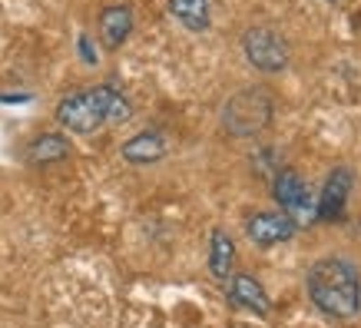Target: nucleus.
<instances>
[{
    "mask_svg": "<svg viewBox=\"0 0 361 328\" xmlns=\"http://www.w3.org/2000/svg\"><path fill=\"white\" fill-rule=\"evenodd\" d=\"M130 33H133V11L126 4L106 7V11L99 13V40H103L106 50H120Z\"/></svg>",
    "mask_w": 361,
    "mask_h": 328,
    "instance_id": "10",
    "label": "nucleus"
},
{
    "mask_svg": "<svg viewBox=\"0 0 361 328\" xmlns=\"http://www.w3.org/2000/svg\"><path fill=\"white\" fill-rule=\"evenodd\" d=\"M348 196H351V169L338 166V169H331L329 179H325V189H322L318 206H315V219H322V222H329V219H341Z\"/></svg>",
    "mask_w": 361,
    "mask_h": 328,
    "instance_id": "7",
    "label": "nucleus"
},
{
    "mask_svg": "<svg viewBox=\"0 0 361 328\" xmlns=\"http://www.w3.org/2000/svg\"><path fill=\"white\" fill-rule=\"evenodd\" d=\"M329 4H338V0H329Z\"/></svg>",
    "mask_w": 361,
    "mask_h": 328,
    "instance_id": "15",
    "label": "nucleus"
},
{
    "mask_svg": "<svg viewBox=\"0 0 361 328\" xmlns=\"http://www.w3.org/2000/svg\"><path fill=\"white\" fill-rule=\"evenodd\" d=\"M275 99L265 87H245L239 93H232L222 107V130L235 136V140H249L272 123Z\"/></svg>",
    "mask_w": 361,
    "mask_h": 328,
    "instance_id": "3",
    "label": "nucleus"
},
{
    "mask_svg": "<svg viewBox=\"0 0 361 328\" xmlns=\"http://www.w3.org/2000/svg\"><path fill=\"white\" fill-rule=\"evenodd\" d=\"M272 199L295 219V222L298 219H302V222H312V219H315L312 193H308L305 179H302L292 166H285V169H279V173L272 176Z\"/></svg>",
    "mask_w": 361,
    "mask_h": 328,
    "instance_id": "5",
    "label": "nucleus"
},
{
    "mask_svg": "<svg viewBox=\"0 0 361 328\" xmlns=\"http://www.w3.org/2000/svg\"><path fill=\"white\" fill-rule=\"evenodd\" d=\"M80 56H83V60H87V63H97V54H93V50H90V37H87V33H83V37H80Z\"/></svg>",
    "mask_w": 361,
    "mask_h": 328,
    "instance_id": "14",
    "label": "nucleus"
},
{
    "mask_svg": "<svg viewBox=\"0 0 361 328\" xmlns=\"http://www.w3.org/2000/svg\"><path fill=\"white\" fill-rule=\"evenodd\" d=\"M232 262H235V242L229 239V232L216 229L209 239V272L216 279H229Z\"/></svg>",
    "mask_w": 361,
    "mask_h": 328,
    "instance_id": "13",
    "label": "nucleus"
},
{
    "mask_svg": "<svg viewBox=\"0 0 361 328\" xmlns=\"http://www.w3.org/2000/svg\"><path fill=\"white\" fill-rule=\"evenodd\" d=\"M169 13L192 33L209 30V20H212L209 0H169Z\"/></svg>",
    "mask_w": 361,
    "mask_h": 328,
    "instance_id": "12",
    "label": "nucleus"
},
{
    "mask_svg": "<svg viewBox=\"0 0 361 328\" xmlns=\"http://www.w3.org/2000/svg\"><path fill=\"white\" fill-rule=\"evenodd\" d=\"M308 296L325 315L355 318L361 308V279L348 259H318L308 269Z\"/></svg>",
    "mask_w": 361,
    "mask_h": 328,
    "instance_id": "2",
    "label": "nucleus"
},
{
    "mask_svg": "<svg viewBox=\"0 0 361 328\" xmlns=\"http://www.w3.org/2000/svg\"><path fill=\"white\" fill-rule=\"evenodd\" d=\"M166 150H169V142H166L163 133L146 130V133H136L133 140L123 142L120 156L133 166H149V163H159V159L166 156Z\"/></svg>",
    "mask_w": 361,
    "mask_h": 328,
    "instance_id": "8",
    "label": "nucleus"
},
{
    "mask_svg": "<svg viewBox=\"0 0 361 328\" xmlns=\"http://www.w3.org/2000/svg\"><path fill=\"white\" fill-rule=\"evenodd\" d=\"M130 116H133L130 99L123 97L116 87H106V83L70 93L56 107V123L70 133H80V136H90V133L103 130V126L126 123Z\"/></svg>",
    "mask_w": 361,
    "mask_h": 328,
    "instance_id": "1",
    "label": "nucleus"
},
{
    "mask_svg": "<svg viewBox=\"0 0 361 328\" xmlns=\"http://www.w3.org/2000/svg\"><path fill=\"white\" fill-rule=\"evenodd\" d=\"M70 153H73V146H70V140L60 136V133H44V136H37V140L27 146V159H30L33 166L63 163Z\"/></svg>",
    "mask_w": 361,
    "mask_h": 328,
    "instance_id": "11",
    "label": "nucleus"
},
{
    "mask_svg": "<svg viewBox=\"0 0 361 328\" xmlns=\"http://www.w3.org/2000/svg\"><path fill=\"white\" fill-rule=\"evenodd\" d=\"M226 296L235 308H245L252 315H269V296H265V288L252 275H232L229 279V288H226Z\"/></svg>",
    "mask_w": 361,
    "mask_h": 328,
    "instance_id": "9",
    "label": "nucleus"
},
{
    "mask_svg": "<svg viewBox=\"0 0 361 328\" xmlns=\"http://www.w3.org/2000/svg\"><path fill=\"white\" fill-rule=\"evenodd\" d=\"M242 50H245V60L262 73H279L288 66V44L282 33L269 27H249L242 33Z\"/></svg>",
    "mask_w": 361,
    "mask_h": 328,
    "instance_id": "4",
    "label": "nucleus"
},
{
    "mask_svg": "<svg viewBox=\"0 0 361 328\" xmlns=\"http://www.w3.org/2000/svg\"><path fill=\"white\" fill-rule=\"evenodd\" d=\"M245 232L255 245H275V242H288L298 232V222L288 212H255L245 222Z\"/></svg>",
    "mask_w": 361,
    "mask_h": 328,
    "instance_id": "6",
    "label": "nucleus"
}]
</instances>
